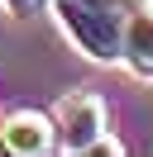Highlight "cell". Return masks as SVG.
Returning <instances> with one entry per match:
<instances>
[{"instance_id":"2","label":"cell","mask_w":153,"mask_h":157,"mask_svg":"<svg viewBox=\"0 0 153 157\" xmlns=\"http://www.w3.org/2000/svg\"><path fill=\"white\" fill-rule=\"evenodd\" d=\"M57 147L62 152H120L105 138V100L91 90H72L57 100Z\"/></svg>"},{"instance_id":"4","label":"cell","mask_w":153,"mask_h":157,"mask_svg":"<svg viewBox=\"0 0 153 157\" xmlns=\"http://www.w3.org/2000/svg\"><path fill=\"white\" fill-rule=\"evenodd\" d=\"M124 62L139 76H153V10H129L124 14Z\"/></svg>"},{"instance_id":"5","label":"cell","mask_w":153,"mask_h":157,"mask_svg":"<svg viewBox=\"0 0 153 157\" xmlns=\"http://www.w3.org/2000/svg\"><path fill=\"white\" fill-rule=\"evenodd\" d=\"M38 5H43V0H5V10L14 14V19H29V14H34Z\"/></svg>"},{"instance_id":"1","label":"cell","mask_w":153,"mask_h":157,"mask_svg":"<svg viewBox=\"0 0 153 157\" xmlns=\"http://www.w3.org/2000/svg\"><path fill=\"white\" fill-rule=\"evenodd\" d=\"M53 14H57V24H62V33L91 62H120L124 57L120 0H53Z\"/></svg>"},{"instance_id":"3","label":"cell","mask_w":153,"mask_h":157,"mask_svg":"<svg viewBox=\"0 0 153 157\" xmlns=\"http://www.w3.org/2000/svg\"><path fill=\"white\" fill-rule=\"evenodd\" d=\"M57 147V119L38 109H14L0 119V152L10 157H43Z\"/></svg>"}]
</instances>
